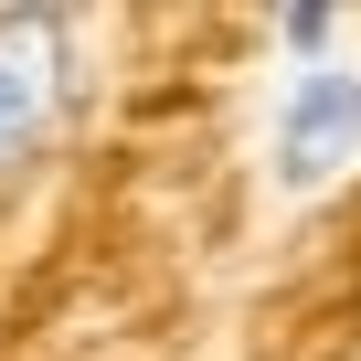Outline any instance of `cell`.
<instances>
[{"instance_id": "2", "label": "cell", "mask_w": 361, "mask_h": 361, "mask_svg": "<svg viewBox=\"0 0 361 361\" xmlns=\"http://www.w3.org/2000/svg\"><path fill=\"white\" fill-rule=\"evenodd\" d=\"M350 159H361V64H298V85H287L276 117H266V170H276V192L308 202V192H329Z\"/></svg>"}, {"instance_id": "3", "label": "cell", "mask_w": 361, "mask_h": 361, "mask_svg": "<svg viewBox=\"0 0 361 361\" xmlns=\"http://www.w3.org/2000/svg\"><path fill=\"white\" fill-rule=\"evenodd\" d=\"M266 32H276V54H308V64H319V54L340 43V11H329V0H298V11H276Z\"/></svg>"}, {"instance_id": "1", "label": "cell", "mask_w": 361, "mask_h": 361, "mask_svg": "<svg viewBox=\"0 0 361 361\" xmlns=\"http://www.w3.org/2000/svg\"><path fill=\"white\" fill-rule=\"evenodd\" d=\"M85 106V22L75 11H0V180H22L64 149Z\"/></svg>"}]
</instances>
